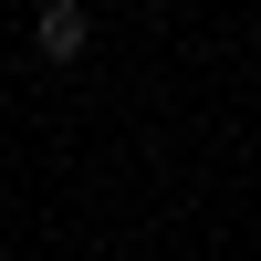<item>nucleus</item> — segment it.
I'll use <instances>...</instances> for the list:
<instances>
[{
  "label": "nucleus",
  "instance_id": "nucleus-1",
  "mask_svg": "<svg viewBox=\"0 0 261 261\" xmlns=\"http://www.w3.org/2000/svg\"><path fill=\"white\" fill-rule=\"evenodd\" d=\"M84 42H94V11H84V0H42L32 53H42V63H84Z\"/></svg>",
  "mask_w": 261,
  "mask_h": 261
}]
</instances>
